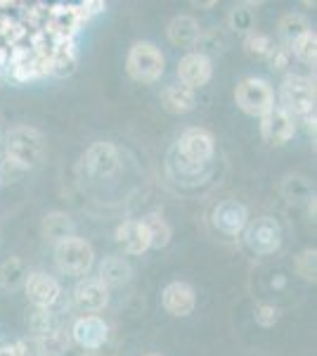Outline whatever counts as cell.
I'll return each mask as SVG.
<instances>
[{"mask_svg":"<svg viewBox=\"0 0 317 356\" xmlns=\"http://www.w3.org/2000/svg\"><path fill=\"white\" fill-rule=\"evenodd\" d=\"M36 349L38 356H65L69 349V337L62 328H55L48 335L36 337Z\"/></svg>","mask_w":317,"mask_h":356,"instance_id":"cell-21","label":"cell"},{"mask_svg":"<svg viewBox=\"0 0 317 356\" xmlns=\"http://www.w3.org/2000/svg\"><path fill=\"white\" fill-rule=\"evenodd\" d=\"M5 154H8V162L28 169L43 159L45 140L40 131L31 129V126H15L5 138Z\"/></svg>","mask_w":317,"mask_h":356,"instance_id":"cell-1","label":"cell"},{"mask_svg":"<svg viewBox=\"0 0 317 356\" xmlns=\"http://www.w3.org/2000/svg\"><path fill=\"white\" fill-rule=\"evenodd\" d=\"M211 74H213V65L204 53H189L178 62V76H180V83L187 86L189 90L201 88V86L209 83Z\"/></svg>","mask_w":317,"mask_h":356,"instance_id":"cell-8","label":"cell"},{"mask_svg":"<svg viewBox=\"0 0 317 356\" xmlns=\"http://www.w3.org/2000/svg\"><path fill=\"white\" fill-rule=\"evenodd\" d=\"M26 295L31 300L33 307L38 309H50L60 300V283L48 273H31L26 275Z\"/></svg>","mask_w":317,"mask_h":356,"instance_id":"cell-10","label":"cell"},{"mask_svg":"<svg viewBox=\"0 0 317 356\" xmlns=\"http://www.w3.org/2000/svg\"><path fill=\"white\" fill-rule=\"evenodd\" d=\"M246 243L253 252H258V254H270V252H275L282 243V228L280 223L275 219H270V216H263V219L253 221L249 226V231H246Z\"/></svg>","mask_w":317,"mask_h":356,"instance_id":"cell-7","label":"cell"},{"mask_svg":"<svg viewBox=\"0 0 317 356\" xmlns=\"http://www.w3.org/2000/svg\"><path fill=\"white\" fill-rule=\"evenodd\" d=\"M28 328H31V332L36 337L40 335H48V332H53L55 328H60V323H57L55 314L50 312V309H33L31 314H28Z\"/></svg>","mask_w":317,"mask_h":356,"instance_id":"cell-25","label":"cell"},{"mask_svg":"<svg viewBox=\"0 0 317 356\" xmlns=\"http://www.w3.org/2000/svg\"><path fill=\"white\" fill-rule=\"evenodd\" d=\"M273 48H275L273 41H270V36H265V33H251V36L246 38V53L251 57H265V55H270Z\"/></svg>","mask_w":317,"mask_h":356,"instance_id":"cell-27","label":"cell"},{"mask_svg":"<svg viewBox=\"0 0 317 356\" xmlns=\"http://www.w3.org/2000/svg\"><path fill=\"white\" fill-rule=\"evenodd\" d=\"M22 283H26V268L24 264H22V259H8L0 266V285H3L5 290H15L19 288Z\"/></svg>","mask_w":317,"mask_h":356,"instance_id":"cell-24","label":"cell"},{"mask_svg":"<svg viewBox=\"0 0 317 356\" xmlns=\"http://www.w3.org/2000/svg\"><path fill=\"white\" fill-rule=\"evenodd\" d=\"M71 231H74V223L69 219V214H62V211L45 214L43 223H40V233L50 243H62L65 238H71Z\"/></svg>","mask_w":317,"mask_h":356,"instance_id":"cell-20","label":"cell"},{"mask_svg":"<svg viewBox=\"0 0 317 356\" xmlns=\"http://www.w3.org/2000/svg\"><path fill=\"white\" fill-rule=\"evenodd\" d=\"M0 86H3V79H0Z\"/></svg>","mask_w":317,"mask_h":356,"instance_id":"cell-32","label":"cell"},{"mask_svg":"<svg viewBox=\"0 0 317 356\" xmlns=\"http://www.w3.org/2000/svg\"><path fill=\"white\" fill-rule=\"evenodd\" d=\"M180 157L189 164H204L213 157V136L206 129H187L178 140Z\"/></svg>","mask_w":317,"mask_h":356,"instance_id":"cell-6","label":"cell"},{"mask_svg":"<svg viewBox=\"0 0 317 356\" xmlns=\"http://www.w3.org/2000/svg\"><path fill=\"white\" fill-rule=\"evenodd\" d=\"M71 335L83 349H97L107 340V323L100 316H83L74 323Z\"/></svg>","mask_w":317,"mask_h":356,"instance_id":"cell-14","label":"cell"},{"mask_svg":"<svg viewBox=\"0 0 317 356\" xmlns=\"http://www.w3.org/2000/svg\"><path fill=\"white\" fill-rule=\"evenodd\" d=\"M293 131H296L293 117L286 114L282 107H273L268 114L261 117V134L270 145H284L286 140H291Z\"/></svg>","mask_w":317,"mask_h":356,"instance_id":"cell-9","label":"cell"},{"mask_svg":"<svg viewBox=\"0 0 317 356\" xmlns=\"http://www.w3.org/2000/svg\"><path fill=\"white\" fill-rule=\"evenodd\" d=\"M194 90H189L187 86L182 83H173V86H166L161 90V105L166 107L171 114H185L189 110H194Z\"/></svg>","mask_w":317,"mask_h":356,"instance_id":"cell-17","label":"cell"},{"mask_svg":"<svg viewBox=\"0 0 317 356\" xmlns=\"http://www.w3.org/2000/svg\"><path fill=\"white\" fill-rule=\"evenodd\" d=\"M234 100H237L239 110L251 114V117H263L275 107V93L268 81L263 79H244L237 90H234Z\"/></svg>","mask_w":317,"mask_h":356,"instance_id":"cell-4","label":"cell"},{"mask_svg":"<svg viewBox=\"0 0 317 356\" xmlns=\"http://www.w3.org/2000/svg\"><path fill=\"white\" fill-rule=\"evenodd\" d=\"M246 207L234 202V200H228V202L218 204L216 211H213V226L218 228L225 235H237L244 231L246 226Z\"/></svg>","mask_w":317,"mask_h":356,"instance_id":"cell-13","label":"cell"},{"mask_svg":"<svg viewBox=\"0 0 317 356\" xmlns=\"http://www.w3.org/2000/svg\"><path fill=\"white\" fill-rule=\"evenodd\" d=\"M256 321L265 325V328H270V325H275L280 321V309L273 307V304H261L256 309Z\"/></svg>","mask_w":317,"mask_h":356,"instance_id":"cell-29","label":"cell"},{"mask_svg":"<svg viewBox=\"0 0 317 356\" xmlns=\"http://www.w3.org/2000/svg\"><path fill=\"white\" fill-rule=\"evenodd\" d=\"M315 105V86L310 79L305 76H286L284 83H282V110L286 114H298V117H305V114L313 112Z\"/></svg>","mask_w":317,"mask_h":356,"instance_id":"cell-5","label":"cell"},{"mask_svg":"<svg viewBox=\"0 0 317 356\" xmlns=\"http://www.w3.org/2000/svg\"><path fill=\"white\" fill-rule=\"evenodd\" d=\"M85 166L95 176H112L119 171V152L112 143H95L85 152Z\"/></svg>","mask_w":317,"mask_h":356,"instance_id":"cell-12","label":"cell"},{"mask_svg":"<svg viewBox=\"0 0 317 356\" xmlns=\"http://www.w3.org/2000/svg\"><path fill=\"white\" fill-rule=\"evenodd\" d=\"M289 53H293L298 60H303V62H315V57H317V36H315V31H305L301 38H296V41L291 43Z\"/></svg>","mask_w":317,"mask_h":356,"instance_id":"cell-26","label":"cell"},{"mask_svg":"<svg viewBox=\"0 0 317 356\" xmlns=\"http://www.w3.org/2000/svg\"><path fill=\"white\" fill-rule=\"evenodd\" d=\"M147 356H159V354H147Z\"/></svg>","mask_w":317,"mask_h":356,"instance_id":"cell-31","label":"cell"},{"mask_svg":"<svg viewBox=\"0 0 317 356\" xmlns=\"http://www.w3.org/2000/svg\"><path fill=\"white\" fill-rule=\"evenodd\" d=\"M305 31H310V26H308V22H305L303 15L289 13L280 19V36L284 38L286 45H291L296 38H301Z\"/></svg>","mask_w":317,"mask_h":356,"instance_id":"cell-23","label":"cell"},{"mask_svg":"<svg viewBox=\"0 0 317 356\" xmlns=\"http://www.w3.org/2000/svg\"><path fill=\"white\" fill-rule=\"evenodd\" d=\"M117 243L123 247L128 254H142L147 252L152 243H149V233L142 221H123L117 228Z\"/></svg>","mask_w":317,"mask_h":356,"instance_id":"cell-16","label":"cell"},{"mask_svg":"<svg viewBox=\"0 0 317 356\" xmlns=\"http://www.w3.org/2000/svg\"><path fill=\"white\" fill-rule=\"evenodd\" d=\"M130 280V264L121 257H109L100 264V283L105 288H119Z\"/></svg>","mask_w":317,"mask_h":356,"instance_id":"cell-18","label":"cell"},{"mask_svg":"<svg viewBox=\"0 0 317 356\" xmlns=\"http://www.w3.org/2000/svg\"><path fill=\"white\" fill-rule=\"evenodd\" d=\"M142 223H145V228L149 233V243H152V247H166L171 243V226L161 214H149L142 219Z\"/></svg>","mask_w":317,"mask_h":356,"instance_id":"cell-22","label":"cell"},{"mask_svg":"<svg viewBox=\"0 0 317 356\" xmlns=\"http://www.w3.org/2000/svg\"><path fill=\"white\" fill-rule=\"evenodd\" d=\"M169 38L171 43L175 45H194L199 43L201 38V31H199V24L194 17H187V15H180L169 24Z\"/></svg>","mask_w":317,"mask_h":356,"instance_id":"cell-19","label":"cell"},{"mask_svg":"<svg viewBox=\"0 0 317 356\" xmlns=\"http://www.w3.org/2000/svg\"><path fill=\"white\" fill-rule=\"evenodd\" d=\"M55 259H57V266H60L65 273L83 275L90 271V266H93L95 254H93L90 243H85L83 238L71 235V238H65L62 243H57Z\"/></svg>","mask_w":317,"mask_h":356,"instance_id":"cell-3","label":"cell"},{"mask_svg":"<svg viewBox=\"0 0 317 356\" xmlns=\"http://www.w3.org/2000/svg\"><path fill=\"white\" fill-rule=\"evenodd\" d=\"M74 297L83 312H102L109 302V290L100 283V278H83L78 280Z\"/></svg>","mask_w":317,"mask_h":356,"instance_id":"cell-15","label":"cell"},{"mask_svg":"<svg viewBox=\"0 0 317 356\" xmlns=\"http://www.w3.org/2000/svg\"><path fill=\"white\" fill-rule=\"evenodd\" d=\"M161 300H164V309L171 316H189L194 304H197V295H194V288L189 283L175 280V283L166 285Z\"/></svg>","mask_w":317,"mask_h":356,"instance_id":"cell-11","label":"cell"},{"mask_svg":"<svg viewBox=\"0 0 317 356\" xmlns=\"http://www.w3.org/2000/svg\"><path fill=\"white\" fill-rule=\"evenodd\" d=\"M0 356H28L26 344H24V342L3 344V347H0Z\"/></svg>","mask_w":317,"mask_h":356,"instance_id":"cell-30","label":"cell"},{"mask_svg":"<svg viewBox=\"0 0 317 356\" xmlns=\"http://www.w3.org/2000/svg\"><path fill=\"white\" fill-rule=\"evenodd\" d=\"M164 55L154 43H135L128 53V74L135 81L154 83L164 74Z\"/></svg>","mask_w":317,"mask_h":356,"instance_id":"cell-2","label":"cell"},{"mask_svg":"<svg viewBox=\"0 0 317 356\" xmlns=\"http://www.w3.org/2000/svg\"><path fill=\"white\" fill-rule=\"evenodd\" d=\"M296 271L303 275L305 280H315V250H305L296 259Z\"/></svg>","mask_w":317,"mask_h":356,"instance_id":"cell-28","label":"cell"}]
</instances>
